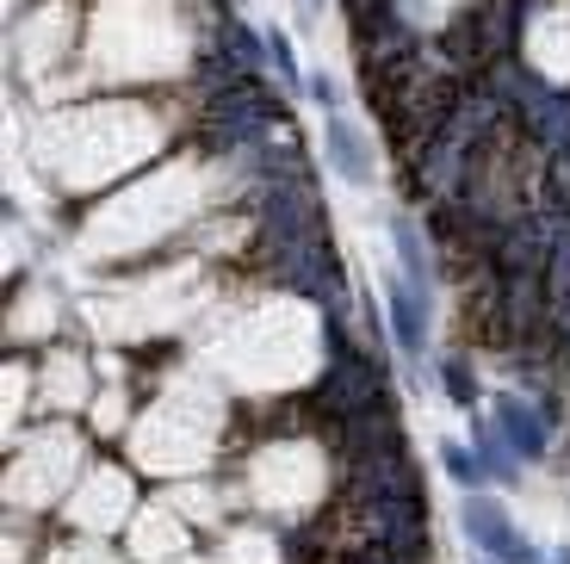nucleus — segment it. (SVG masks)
Listing matches in <instances>:
<instances>
[{
  "label": "nucleus",
  "instance_id": "obj_1",
  "mask_svg": "<svg viewBox=\"0 0 570 564\" xmlns=\"http://www.w3.org/2000/svg\"><path fill=\"white\" fill-rule=\"evenodd\" d=\"M465 527H471V539H478V546H484L497 564H540V558H533V546L514 534V522L502 515V503L465 496Z\"/></svg>",
  "mask_w": 570,
  "mask_h": 564
},
{
  "label": "nucleus",
  "instance_id": "obj_2",
  "mask_svg": "<svg viewBox=\"0 0 570 564\" xmlns=\"http://www.w3.org/2000/svg\"><path fill=\"white\" fill-rule=\"evenodd\" d=\"M391 329H397L403 353H422V336H428V292H422V280H391Z\"/></svg>",
  "mask_w": 570,
  "mask_h": 564
},
{
  "label": "nucleus",
  "instance_id": "obj_3",
  "mask_svg": "<svg viewBox=\"0 0 570 564\" xmlns=\"http://www.w3.org/2000/svg\"><path fill=\"white\" fill-rule=\"evenodd\" d=\"M328 162H335V174L354 186L372 181V156H366V143H360L354 125H342V113H328Z\"/></svg>",
  "mask_w": 570,
  "mask_h": 564
},
{
  "label": "nucleus",
  "instance_id": "obj_4",
  "mask_svg": "<svg viewBox=\"0 0 570 564\" xmlns=\"http://www.w3.org/2000/svg\"><path fill=\"white\" fill-rule=\"evenodd\" d=\"M497 422H502V435H509V447L514 453H546V428H540V416H533L521 397H497Z\"/></svg>",
  "mask_w": 570,
  "mask_h": 564
},
{
  "label": "nucleus",
  "instance_id": "obj_5",
  "mask_svg": "<svg viewBox=\"0 0 570 564\" xmlns=\"http://www.w3.org/2000/svg\"><path fill=\"white\" fill-rule=\"evenodd\" d=\"M273 38V62H279V75H292V81H298V62H292V50H285V38L279 31H267Z\"/></svg>",
  "mask_w": 570,
  "mask_h": 564
}]
</instances>
